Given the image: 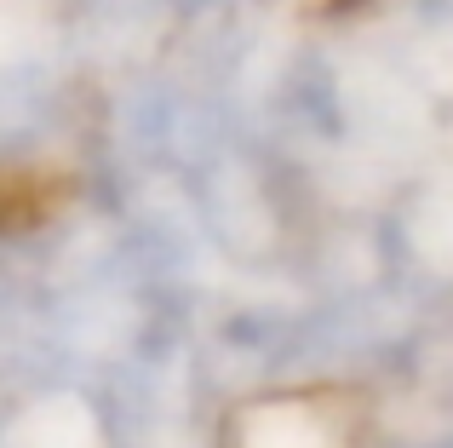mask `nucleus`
<instances>
[]
</instances>
